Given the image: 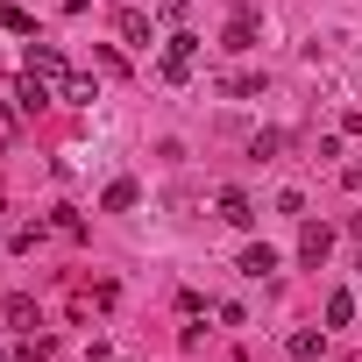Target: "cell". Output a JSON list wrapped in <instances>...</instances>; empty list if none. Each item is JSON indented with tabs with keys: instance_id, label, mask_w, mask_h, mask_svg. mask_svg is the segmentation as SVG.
<instances>
[{
	"instance_id": "cell-1",
	"label": "cell",
	"mask_w": 362,
	"mask_h": 362,
	"mask_svg": "<svg viewBox=\"0 0 362 362\" xmlns=\"http://www.w3.org/2000/svg\"><path fill=\"white\" fill-rule=\"evenodd\" d=\"M156 71H163L170 86H185V78L199 71V36H185V29H177V36H163V57H156Z\"/></svg>"
},
{
	"instance_id": "cell-2",
	"label": "cell",
	"mask_w": 362,
	"mask_h": 362,
	"mask_svg": "<svg viewBox=\"0 0 362 362\" xmlns=\"http://www.w3.org/2000/svg\"><path fill=\"white\" fill-rule=\"evenodd\" d=\"M29 78H43L50 93H64V78H71V64H64V50L57 43H29V64H22Z\"/></svg>"
},
{
	"instance_id": "cell-3",
	"label": "cell",
	"mask_w": 362,
	"mask_h": 362,
	"mask_svg": "<svg viewBox=\"0 0 362 362\" xmlns=\"http://www.w3.org/2000/svg\"><path fill=\"white\" fill-rule=\"evenodd\" d=\"M256 36H263L256 8H235V15H228V29H221V50H235V57H242V50H256Z\"/></svg>"
},
{
	"instance_id": "cell-4",
	"label": "cell",
	"mask_w": 362,
	"mask_h": 362,
	"mask_svg": "<svg viewBox=\"0 0 362 362\" xmlns=\"http://www.w3.org/2000/svg\"><path fill=\"white\" fill-rule=\"evenodd\" d=\"M214 214H221V221H228V228H256V199H249V192H242V185H228V192H221V199H214Z\"/></svg>"
},
{
	"instance_id": "cell-5",
	"label": "cell",
	"mask_w": 362,
	"mask_h": 362,
	"mask_svg": "<svg viewBox=\"0 0 362 362\" xmlns=\"http://www.w3.org/2000/svg\"><path fill=\"white\" fill-rule=\"evenodd\" d=\"M114 29H121V43H128V50H149V43H156L149 15H135V8H121V22H114Z\"/></svg>"
},
{
	"instance_id": "cell-6",
	"label": "cell",
	"mask_w": 362,
	"mask_h": 362,
	"mask_svg": "<svg viewBox=\"0 0 362 362\" xmlns=\"http://www.w3.org/2000/svg\"><path fill=\"white\" fill-rule=\"evenodd\" d=\"M327 249H334V235L305 221V228H298V263H313V270H320V263H327Z\"/></svg>"
},
{
	"instance_id": "cell-7",
	"label": "cell",
	"mask_w": 362,
	"mask_h": 362,
	"mask_svg": "<svg viewBox=\"0 0 362 362\" xmlns=\"http://www.w3.org/2000/svg\"><path fill=\"white\" fill-rule=\"evenodd\" d=\"M15 100H22V114H36V107H50L57 93H50L43 78H29V71H22V78H15Z\"/></svg>"
},
{
	"instance_id": "cell-8",
	"label": "cell",
	"mask_w": 362,
	"mask_h": 362,
	"mask_svg": "<svg viewBox=\"0 0 362 362\" xmlns=\"http://www.w3.org/2000/svg\"><path fill=\"white\" fill-rule=\"evenodd\" d=\"M270 270H277V249L249 242V249H242V277H270Z\"/></svg>"
},
{
	"instance_id": "cell-9",
	"label": "cell",
	"mask_w": 362,
	"mask_h": 362,
	"mask_svg": "<svg viewBox=\"0 0 362 362\" xmlns=\"http://www.w3.org/2000/svg\"><path fill=\"white\" fill-rule=\"evenodd\" d=\"M135 199H142V192H135V177H114V185H107V199H100V206H107V214H128Z\"/></svg>"
},
{
	"instance_id": "cell-10",
	"label": "cell",
	"mask_w": 362,
	"mask_h": 362,
	"mask_svg": "<svg viewBox=\"0 0 362 362\" xmlns=\"http://www.w3.org/2000/svg\"><path fill=\"white\" fill-rule=\"evenodd\" d=\"M57 100H71V107H93V100H100V86H93V78H86V71H71V78H64V93H57Z\"/></svg>"
},
{
	"instance_id": "cell-11",
	"label": "cell",
	"mask_w": 362,
	"mask_h": 362,
	"mask_svg": "<svg viewBox=\"0 0 362 362\" xmlns=\"http://www.w3.org/2000/svg\"><path fill=\"white\" fill-rule=\"evenodd\" d=\"M277 149H284V128H256V135H249V156H256V163H270Z\"/></svg>"
},
{
	"instance_id": "cell-12",
	"label": "cell",
	"mask_w": 362,
	"mask_h": 362,
	"mask_svg": "<svg viewBox=\"0 0 362 362\" xmlns=\"http://www.w3.org/2000/svg\"><path fill=\"white\" fill-rule=\"evenodd\" d=\"M8 327H15V334H36V298L15 291V298H8Z\"/></svg>"
},
{
	"instance_id": "cell-13",
	"label": "cell",
	"mask_w": 362,
	"mask_h": 362,
	"mask_svg": "<svg viewBox=\"0 0 362 362\" xmlns=\"http://www.w3.org/2000/svg\"><path fill=\"white\" fill-rule=\"evenodd\" d=\"M284 348H291V362H320V348H327V341H320L313 327H298V334H291Z\"/></svg>"
},
{
	"instance_id": "cell-14",
	"label": "cell",
	"mask_w": 362,
	"mask_h": 362,
	"mask_svg": "<svg viewBox=\"0 0 362 362\" xmlns=\"http://www.w3.org/2000/svg\"><path fill=\"white\" fill-rule=\"evenodd\" d=\"M348 320H355V298L334 291V298H327V327H348Z\"/></svg>"
},
{
	"instance_id": "cell-15",
	"label": "cell",
	"mask_w": 362,
	"mask_h": 362,
	"mask_svg": "<svg viewBox=\"0 0 362 362\" xmlns=\"http://www.w3.org/2000/svg\"><path fill=\"white\" fill-rule=\"evenodd\" d=\"M163 15H170V22H177V15H192V0H163Z\"/></svg>"
},
{
	"instance_id": "cell-16",
	"label": "cell",
	"mask_w": 362,
	"mask_h": 362,
	"mask_svg": "<svg viewBox=\"0 0 362 362\" xmlns=\"http://www.w3.org/2000/svg\"><path fill=\"white\" fill-rule=\"evenodd\" d=\"M348 185H355V192H362V170H348Z\"/></svg>"
},
{
	"instance_id": "cell-17",
	"label": "cell",
	"mask_w": 362,
	"mask_h": 362,
	"mask_svg": "<svg viewBox=\"0 0 362 362\" xmlns=\"http://www.w3.org/2000/svg\"><path fill=\"white\" fill-rule=\"evenodd\" d=\"M0 362H22V355H15V348H0Z\"/></svg>"
},
{
	"instance_id": "cell-18",
	"label": "cell",
	"mask_w": 362,
	"mask_h": 362,
	"mask_svg": "<svg viewBox=\"0 0 362 362\" xmlns=\"http://www.w3.org/2000/svg\"><path fill=\"white\" fill-rule=\"evenodd\" d=\"M355 277H362V263H355Z\"/></svg>"
}]
</instances>
